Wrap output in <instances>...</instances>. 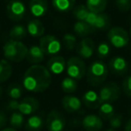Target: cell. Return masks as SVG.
I'll return each mask as SVG.
<instances>
[{
    "label": "cell",
    "instance_id": "obj_34",
    "mask_svg": "<svg viewBox=\"0 0 131 131\" xmlns=\"http://www.w3.org/2000/svg\"><path fill=\"white\" fill-rule=\"evenodd\" d=\"M115 5L121 12H128L131 9V0H115Z\"/></svg>",
    "mask_w": 131,
    "mask_h": 131
},
{
    "label": "cell",
    "instance_id": "obj_25",
    "mask_svg": "<svg viewBox=\"0 0 131 131\" xmlns=\"http://www.w3.org/2000/svg\"><path fill=\"white\" fill-rule=\"evenodd\" d=\"M13 73L11 64L6 59H0V83H4L11 77Z\"/></svg>",
    "mask_w": 131,
    "mask_h": 131
},
{
    "label": "cell",
    "instance_id": "obj_26",
    "mask_svg": "<svg viewBox=\"0 0 131 131\" xmlns=\"http://www.w3.org/2000/svg\"><path fill=\"white\" fill-rule=\"evenodd\" d=\"M27 29L23 24H16L13 26L9 31V36L13 40H22L27 35Z\"/></svg>",
    "mask_w": 131,
    "mask_h": 131
},
{
    "label": "cell",
    "instance_id": "obj_43",
    "mask_svg": "<svg viewBox=\"0 0 131 131\" xmlns=\"http://www.w3.org/2000/svg\"><path fill=\"white\" fill-rule=\"evenodd\" d=\"M129 34H130V38H131V26H130V30H129Z\"/></svg>",
    "mask_w": 131,
    "mask_h": 131
},
{
    "label": "cell",
    "instance_id": "obj_41",
    "mask_svg": "<svg viewBox=\"0 0 131 131\" xmlns=\"http://www.w3.org/2000/svg\"><path fill=\"white\" fill-rule=\"evenodd\" d=\"M2 95H3V88H2V86L0 85V98L2 97Z\"/></svg>",
    "mask_w": 131,
    "mask_h": 131
},
{
    "label": "cell",
    "instance_id": "obj_14",
    "mask_svg": "<svg viewBox=\"0 0 131 131\" xmlns=\"http://www.w3.org/2000/svg\"><path fill=\"white\" fill-rule=\"evenodd\" d=\"M82 125L87 131H100L103 127L102 118L95 114L86 115L83 118Z\"/></svg>",
    "mask_w": 131,
    "mask_h": 131
},
{
    "label": "cell",
    "instance_id": "obj_29",
    "mask_svg": "<svg viewBox=\"0 0 131 131\" xmlns=\"http://www.w3.org/2000/svg\"><path fill=\"white\" fill-rule=\"evenodd\" d=\"M24 115H23L19 111H14L13 114L11 115L9 119V123L14 128H20L23 127L24 123Z\"/></svg>",
    "mask_w": 131,
    "mask_h": 131
},
{
    "label": "cell",
    "instance_id": "obj_39",
    "mask_svg": "<svg viewBox=\"0 0 131 131\" xmlns=\"http://www.w3.org/2000/svg\"><path fill=\"white\" fill-rule=\"evenodd\" d=\"M125 131H131V118L125 124Z\"/></svg>",
    "mask_w": 131,
    "mask_h": 131
},
{
    "label": "cell",
    "instance_id": "obj_1",
    "mask_svg": "<svg viewBox=\"0 0 131 131\" xmlns=\"http://www.w3.org/2000/svg\"><path fill=\"white\" fill-rule=\"evenodd\" d=\"M51 84V74L46 67L33 65L30 67L24 75L23 86L31 93H42Z\"/></svg>",
    "mask_w": 131,
    "mask_h": 131
},
{
    "label": "cell",
    "instance_id": "obj_19",
    "mask_svg": "<svg viewBox=\"0 0 131 131\" xmlns=\"http://www.w3.org/2000/svg\"><path fill=\"white\" fill-rule=\"evenodd\" d=\"M44 58H45V53L40 46L33 45L28 48V53L27 57H26V59L28 62L37 65V64H40V62L43 61Z\"/></svg>",
    "mask_w": 131,
    "mask_h": 131
},
{
    "label": "cell",
    "instance_id": "obj_2",
    "mask_svg": "<svg viewBox=\"0 0 131 131\" xmlns=\"http://www.w3.org/2000/svg\"><path fill=\"white\" fill-rule=\"evenodd\" d=\"M108 74V66L102 60H95L88 67L85 75L90 85L100 86L106 80Z\"/></svg>",
    "mask_w": 131,
    "mask_h": 131
},
{
    "label": "cell",
    "instance_id": "obj_36",
    "mask_svg": "<svg viewBox=\"0 0 131 131\" xmlns=\"http://www.w3.org/2000/svg\"><path fill=\"white\" fill-rule=\"evenodd\" d=\"M110 125L111 128L117 129L121 127L122 125V116L119 114H115L112 118L110 119Z\"/></svg>",
    "mask_w": 131,
    "mask_h": 131
},
{
    "label": "cell",
    "instance_id": "obj_38",
    "mask_svg": "<svg viewBox=\"0 0 131 131\" xmlns=\"http://www.w3.org/2000/svg\"><path fill=\"white\" fill-rule=\"evenodd\" d=\"M6 122H7V118H6V115L5 114V112L3 111L0 110V128L4 127L6 125Z\"/></svg>",
    "mask_w": 131,
    "mask_h": 131
},
{
    "label": "cell",
    "instance_id": "obj_6",
    "mask_svg": "<svg viewBox=\"0 0 131 131\" xmlns=\"http://www.w3.org/2000/svg\"><path fill=\"white\" fill-rule=\"evenodd\" d=\"M98 94L102 103H103V102L112 103L113 102H115L119 98L120 87L116 83L111 82L102 86Z\"/></svg>",
    "mask_w": 131,
    "mask_h": 131
},
{
    "label": "cell",
    "instance_id": "obj_35",
    "mask_svg": "<svg viewBox=\"0 0 131 131\" xmlns=\"http://www.w3.org/2000/svg\"><path fill=\"white\" fill-rule=\"evenodd\" d=\"M122 90L126 96L131 98V75L127 77L122 82Z\"/></svg>",
    "mask_w": 131,
    "mask_h": 131
},
{
    "label": "cell",
    "instance_id": "obj_28",
    "mask_svg": "<svg viewBox=\"0 0 131 131\" xmlns=\"http://www.w3.org/2000/svg\"><path fill=\"white\" fill-rule=\"evenodd\" d=\"M61 88L64 93H73L77 89V80L71 77H65L61 82Z\"/></svg>",
    "mask_w": 131,
    "mask_h": 131
},
{
    "label": "cell",
    "instance_id": "obj_23",
    "mask_svg": "<svg viewBox=\"0 0 131 131\" xmlns=\"http://www.w3.org/2000/svg\"><path fill=\"white\" fill-rule=\"evenodd\" d=\"M75 4V0H52V6L57 11L67 13L71 11Z\"/></svg>",
    "mask_w": 131,
    "mask_h": 131
},
{
    "label": "cell",
    "instance_id": "obj_31",
    "mask_svg": "<svg viewBox=\"0 0 131 131\" xmlns=\"http://www.w3.org/2000/svg\"><path fill=\"white\" fill-rule=\"evenodd\" d=\"M23 94V86L19 85L17 84H11L7 88V95L12 100H17L21 98Z\"/></svg>",
    "mask_w": 131,
    "mask_h": 131
},
{
    "label": "cell",
    "instance_id": "obj_7",
    "mask_svg": "<svg viewBox=\"0 0 131 131\" xmlns=\"http://www.w3.org/2000/svg\"><path fill=\"white\" fill-rule=\"evenodd\" d=\"M84 22L93 26L95 30L104 31L111 26V18L104 13H93L90 11Z\"/></svg>",
    "mask_w": 131,
    "mask_h": 131
},
{
    "label": "cell",
    "instance_id": "obj_33",
    "mask_svg": "<svg viewBox=\"0 0 131 131\" xmlns=\"http://www.w3.org/2000/svg\"><path fill=\"white\" fill-rule=\"evenodd\" d=\"M63 43L66 49L72 50L77 45V37L72 33H66L63 36Z\"/></svg>",
    "mask_w": 131,
    "mask_h": 131
},
{
    "label": "cell",
    "instance_id": "obj_5",
    "mask_svg": "<svg viewBox=\"0 0 131 131\" xmlns=\"http://www.w3.org/2000/svg\"><path fill=\"white\" fill-rule=\"evenodd\" d=\"M108 40L113 47L120 49L126 47L128 44L129 34L124 28L116 26L110 29L108 32Z\"/></svg>",
    "mask_w": 131,
    "mask_h": 131
},
{
    "label": "cell",
    "instance_id": "obj_15",
    "mask_svg": "<svg viewBox=\"0 0 131 131\" xmlns=\"http://www.w3.org/2000/svg\"><path fill=\"white\" fill-rule=\"evenodd\" d=\"M67 62L65 58L61 56H55L49 58L47 63V68L50 74L54 75H60L66 70Z\"/></svg>",
    "mask_w": 131,
    "mask_h": 131
},
{
    "label": "cell",
    "instance_id": "obj_10",
    "mask_svg": "<svg viewBox=\"0 0 131 131\" xmlns=\"http://www.w3.org/2000/svg\"><path fill=\"white\" fill-rule=\"evenodd\" d=\"M6 13L9 19L14 22H19L24 19L26 7L21 0H11L6 6Z\"/></svg>",
    "mask_w": 131,
    "mask_h": 131
},
{
    "label": "cell",
    "instance_id": "obj_27",
    "mask_svg": "<svg viewBox=\"0 0 131 131\" xmlns=\"http://www.w3.org/2000/svg\"><path fill=\"white\" fill-rule=\"evenodd\" d=\"M99 109V116L103 119H111L116 113L114 111V107L111 105V103L103 102L100 105Z\"/></svg>",
    "mask_w": 131,
    "mask_h": 131
},
{
    "label": "cell",
    "instance_id": "obj_44",
    "mask_svg": "<svg viewBox=\"0 0 131 131\" xmlns=\"http://www.w3.org/2000/svg\"><path fill=\"white\" fill-rule=\"evenodd\" d=\"M64 131H69V130H64Z\"/></svg>",
    "mask_w": 131,
    "mask_h": 131
},
{
    "label": "cell",
    "instance_id": "obj_3",
    "mask_svg": "<svg viewBox=\"0 0 131 131\" xmlns=\"http://www.w3.org/2000/svg\"><path fill=\"white\" fill-rule=\"evenodd\" d=\"M3 53L8 61L21 62L27 57L28 48L21 40L10 39L3 47Z\"/></svg>",
    "mask_w": 131,
    "mask_h": 131
},
{
    "label": "cell",
    "instance_id": "obj_16",
    "mask_svg": "<svg viewBox=\"0 0 131 131\" xmlns=\"http://www.w3.org/2000/svg\"><path fill=\"white\" fill-rule=\"evenodd\" d=\"M30 13L34 17H42L46 15L49 8L47 0H30Z\"/></svg>",
    "mask_w": 131,
    "mask_h": 131
},
{
    "label": "cell",
    "instance_id": "obj_42",
    "mask_svg": "<svg viewBox=\"0 0 131 131\" xmlns=\"http://www.w3.org/2000/svg\"><path fill=\"white\" fill-rule=\"evenodd\" d=\"M104 131H116V129H114V128H109V129H106V130H104Z\"/></svg>",
    "mask_w": 131,
    "mask_h": 131
},
{
    "label": "cell",
    "instance_id": "obj_13",
    "mask_svg": "<svg viewBox=\"0 0 131 131\" xmlns=\"http://www.w3.org/2000/svg\"><path fill=\"white\" fill-rule=\"evenodd\" d=\"M40 108V103L33 97H25L19 102L18 111L23 115H31L36 112Z\"/></svg>",
    "mask_w": 131,
    "mask_h": 131
},
{
    "label": "cell",
    "instance_id": "obj_24",
    "mask_svg": "<svg viewBox=\"0 0 131 131\" xmlns=\"http://www.w3.org/2000/svg\"><path fill=\"white\" fill-rule=\"evenodd\" d=\"M108 0H86V7L93 13H103L106 9Z\"/></svg>",
    "mask_w": 131,
    "mask_h": 131
},
{
    "label": "cell",
    "instance_id": "obj_22",
    "mask_svg": "<svg viewBox=\"0 0 131 131\" xmlns=\"http://www.w3.org/2000/svg\"><path fill=\"white\" fill-rule=\"evenodd\" d=\"M44 126L42 118L38 115H32L27 119L25 123V129L27 131H40Z\"/></svg>",
    "mask_w": 131,
    "mask_h": 131
},
{
    "label": "cell",
    "instance_id": "obj_18",
    "mask_svg": "<svg viewBox=\"0 0 131 131\" xmlns=\"http://www.w3.org/2000/svg\"><path fill=\"white\" fill-rule=\"evenodd\" d=\"M82 102H84V105L91 110L98 109L102 104L99 98V94L93 90H89L84 93V94L83 95Z\"/></svg>",
    "mask_w": 131,
    "mask_h": 131
},
{
    "label": "cell",
    "instance_id": "obj_21",
    "mask_svg": "<svg viewBox=\"0 0 131 131\" xmlns=\"http://www.w3.org/2000/svg\"><path fill=\"white\" fill-rule=\"evenodd\" d=\"M73 29L77 36L83 37V38L92 34V33H93L95 31V29L93 26H91L89 24H87L86 22H84V21H77L74 24Z\"/></svg>",
    "mask_w": 131,
    "mask_h": 131
},
{
    "label": "cell",
    "instance_id": "obj_17",
    "mask_svg": "<svg viewBox=\"0 0 131 131\" xmlns=\"http://www.w3.org/2000/svg\"><path fill=\"white\" fill-rule=\"evenodd\" d=\"M62 107L68 112L78 111L82 107V101L74 95H66L62 99Z\"/></svg>",
    "mask_w": 131,
    "mask_h": 131
},
{
    "label": "cell",
    "instance_id": "obj_32",
    "mask_svg": "<svg viewBox=\"0 0 131 131\" xmlns=\"http://www.w3.org/2000/svg\"><path fill=\"white\" fill-rule=\"evenodd\" d=\"M111 54V46L107 42H101L97 47V55L101 59H105Z\"/></svg>",
    "mask_w": 131,
    "mask_h": 131
},
{
    "label": "cell",
    "instance_id": "obj_20",
    "mask_svg": "<svg viewBox=\"0 0 131 131\" xmlns=\"http://www.w3.org/2000/svg\"><path fill=\"white\" fill-rule=\"evenodd\" d=\"M26 29H27V32L32 38H40L43 36L45 32V27L43 24L38 19H33L30 21Z\"/></svg>",
    "mask_w": 131,
    "mask_h": 131
},
{
    "label": "cell",
    "instance_id": "obj_9",
    "mask_svg": "<svg viewBox=\"0 0 131 131\" xmlns=\"http://www.w3.org/2000/svg\"><path fill=\"white\" fill-rule=\"evenodd\" d=\"M40 47L47 55H56L61 49V43L54 35H43L40 39Z\"/></svg>",
    "mask_w": 131,
    "mask_h": 131
},
{
    "label": "cell",
    "instance_id": "obj_12",
    "mask_svg": "<svg viewBox=\"0 0 131 131\" xmlns=\"http://www.w3.org/2000/svg\"><path fill=\"white\" fill-rule=\"evenodd\" d=\"M109 68L111 73L117 75H124L127 73L128 64L124 58L117 56L110 60Z\"/></svg>",
    "mask_w": 131,
    "mask_h": 131
},
{
    "label": "cell",
    "instance_id": "obj_37",
    "mask_svg": "<svg viewBox=\"0 0 131 131\" xmlns=\"http://www.w3.org/2000/svg\"><path fill=\"white\" fill-rule=\"evenodd\" d=\"M19 102L17 100H11L6 105V109L8 111H18V108H19Z\"/></svg>",
    "mask_w": 131,
    "mask_h": 131
},
{
    "label": "cell",
    "instance_id": "obj_4",
    "mask_svg": "<svg viewBox=\"0 0 131 131\" xmlns=\"http://www.w3.org/2000/svg\"><path fill=\"white\" fill-rule=\"evenodd\" d=\"M66 71L69 77L75 80H81L86 75L85 63L81 58L71 57L67 61Z\"/></svg>",
    "mask_w": 131,
    "mask_h": 131
},
{
    "label": "cell",
    "instance_id": "obj_11",
    "mask_svg": "<svg viewBox=\"0 0 131 131\" xmlns=\"http://www.w3.org/2000/svg\"><path fill=\"white\" fill-rule=\"evenodd\" d=\"M77 54L81 58L87 59L93 57L95 50V43L91 38L84 37L77 45Z\"/></svg>",
    "mask_w": 131,
    "mask_h": 131
},
{
    "label": "cell",
    "instance_id": "obj_40",
    "mask_svg": "<svg viewBox=\"0 0 131 131\" xmlns=\"http://www.w3.org/2000/svg\"><path fill=\"white\" fill-rule=\"evenodd\" d=\"M1 131H17V130L15 128H14V127H7V128L2 129Z\"/></svg>",
    "mask_w": 131,
    "mask_h": 131
},
{
    "label": "cell",
    "instance_id": "obj_30",
    "mask_svg": "<svg viewBox=\"0 0 131 131\" xmlns=\"http://www.w3.org/2000/svg\"><path fill=\"white\" fill-rule=\"evenodd\" d=\"M89 10L84 5H79L77 7L73 9V15L77 21H85L86 17H87L88 14H89Z\"/></svg>",
    "mask_w": 131,
    "mask_h": 131
},
{
    "label": "cell",
    "instance_id": "obj_8",
    "mask_svg": "<svg viewBox=\"0 0 131 131\" xmlns=\"http://www.w3.org/2000/svg\"><path fill=\"white\" fill-rule=\"evenodd\" d=\"M46 127L49 131H64L66 127V118L60 111L53 110L48 114Z\"/></svg>",
    "mask_w": 131,
    "mask_h": 131
}]
</instances>
